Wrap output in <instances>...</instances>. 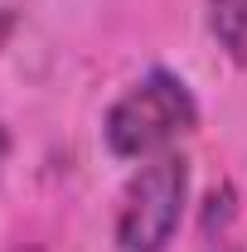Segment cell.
Masks as SVG:
<instances>
[{"label":"cell","mask_w":247,"mask_h":252,"mask_svg":"<svg viewBox=\"0 0 247 252\" xmlns=\"http://www.w3.org/2000/svg\"><path fill=\"white\" fill-rule=\"evenodd\" d=\"M185 194H189V160L155 156L122 194L117 248L122 252H165L180 219H185Z\"/></svg>","instance_id":"2"},{"label":"cell","mask_w":247,"mask_h":252,"mask_svg":"<svg viewBox=\"0 0 247 252\" xmlns=\"http://www.w3.org/2000/svg\"><path fill=\"white\" fill-rule=\"evenodd\" d=\"M5 156H10V131L0 126V165H5Z\"/></svg>","instance_id":"6"},{"label":"cell","mask_w":247,"mask_h":252,"mask_svg":"<svg viewBox=\"0 0 247 252\" xmlns=\"http://www.w3.org/2000/svg\"><path fill=\"white\" fill-rule=\"evenodd\" d=\"M10 34H15V10H0V49L10 44Z\"/></svg>","instance_id":"5"},{"label":"cell","mask_w":247,"mask_h":252,"mask_svg":"<svg viewBox=\"0 0 247 252\" xmlns=\"http://www.w3.org/2000/svg\"><path fill=\"white\" fill-rule=\"evenodd\" d=\"M194 126H199V102L185 88V78L155 68V73H146L136 88H126L112 102V112L102 122V136H107V151L112 156L131 160V156L160 151L165 141L185 136Z\"/></svg>","instance_id":"1"},{"label":"cell","mask_w":247,"mask_h":252,"mask_svg":"<svg viewBox=\"0 0 247 252\" xmlns=\"http://www.w3.org/2000/svg\"><path fill=\"white\" fill-rule=\"evenodd\" d=\"M233 219V185H218L209 194V214H204V228H214V223H228Z\"/></svg>","instance_id":"4"},{"label":"cell","mask_w":247,"mask_h":252,"mask_svg":"<svg viewBox=\"0 0 247 252\" xmlns=\"http://www.w3.org/2000/svg\"><path fill=\"white\" fill-rule=\"evenodd\" d=\"M209 25L233 63H247V0H209Z\"/></svg>","instance_id":"3"}]
</instances>
